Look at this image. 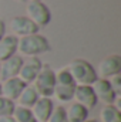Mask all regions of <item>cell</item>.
I'll use <instances>...</instances> for the list:
<instances>
[{
	"mask_svg": "<svg viewBox=\"0 0 121 122\" xmlns=\"http://www.w3.org/2000/svg\"><path fill=\"white\" fill-rule=\"evenodd\" d=\"M6 36V23L3 20H0V40Z\"/></svg>",
	"mask_w": 121,
	"mask_h": 122,
	"instance_id": "22",
	"label": "cell"
},
{
	"mask_svg": "<svg viewBox=\"0 0 121 122\" xmlns=\"http://www.w3.org/2000/svg\"><path fill=\"white\" fill-rule=\"evenodd\" d=\"M98 78L108 80L117 74H121V56L118 54H110L100 61L98 68L95 70Z\"/></svg>",
	"mask_w": 121,
	"mask_h": 122,
	"instance_id": "6",
	"label": "cell"
},
{
	"mask_svg": "<svg viewBox=\"0 0 121 122\" xmlns=\"http://www.w3.org/2000/svg\"><path fill=\"white\" fill-rule=\"evenodd\" d=\"M16 1H22L23 3V1H27V0H16Z\"/></svg>",
	"mask_w": 121,
	"mask_h": 122,
	"instance_id": "26",
	"label": "cell"
},
{
	"mask_svg": "<svg viewBox=\"0 0 121 122\" xmlns=\"http://www.w3.org/2000/svg\"><path fill=\"white\" fill-rule=\"evenodd\" d=\"M0 95H1V85H0Z\"/></svg>",
	"mask_w": 121,
	"mask_h": 122,
	"instance_id": "27",
	"label": "cell"
},
{
	"mask_svg": "<svg viewBox=\"0 0 121 122\" xmlns=\"http://www.w3.org/2000/svg\"><path fill=\"white\" fill-rule=\"evenodd\" d=\"M84 122H97V121H95V119H86Z\"/></svg>",
	"mask_w": 121,
	"mask_h": 122,
	"instance_id": "24",
	"label": "cell"
},
{
	"mask_svg": "<svg viewBox=\"0 0 121 122\" xmlns=\"http://www.w3.org/2000/svg\"><path fill=\"white\" fill-rule=\"evenodd\" d=\"M17 41L19 38L13 34H7L0 40V62L17 53Z\"/></svg>",
	"mask_w": 121,
	"mask_h": 122,
	"instance_id": "13",
	"label": "cell"
},
{
	"mask_svg": "<svg viewBox=\"0 0 121 122\" xmlns=\"http://www.w3.org/2000/svg\"><path fill=\"white\" fill-rule=\"evenodd\" d=\"M91 87H93V91L95 94L97 102H101L103 105H113L114 104L117 95L114 94L110 82H108V80L97 78Z\"/></svg>",
	"mask_w": 121,
	"mask_h": 122,
	"instance_id": "8",
	"label": "cell"
},
{
	"mask_svg": "<svg viewBox=\"0 0 121 122\" xmlns=\"http://www.w3.org/2000/svg\"><path fill=\"white\" fill-rule=\"evenodd\" d=\"M50 50H51V46H50L49 40L38 33L26 36V37H20L17 41V51L22 56L37 57L40 54L49 53Z\"/></svg>",
	"mask_w": 121,
	"mask_h": 122,
	"instance_id": "1",
	"label": "cell"
},
{
	"mask_svg": "<svg viewBox=\"0 0 121 122\" xmlns=\"http://www.w3.org/2000/svg\"><path fill=\"white\" fill-rule=\"evenodd\" d=\"M11 117L14 118L16 122H37L30 108H24V107H19V105L14 107Z\"/></svg>",
	"mask_w": 121,
	"mask_h": 122,
	"instance_id": "18",
	"label": "cell"
},
{
	"mask_svg": "<svg viewBox=\"0 0 121 122\" xmlns=\"http://www.w3.org/2000/svg\"><path fill=\"white\" fill-rule=\"evenodd\" d=\"M38 98H40V97H38L37 91L34 90V87L30 84V85H26V87H24V90L20 92V95H19V98H17L16 101H17L19 107L31 108V107L36 104V101H37Z\"/></svg>",
	"mask_w": 121,
	"mask_h": 122,
	"instance_id": "15",
	"label": "cell"
},
{
	"mask_svg": "<svg viewBox=\"0 0 121 122\" xmlns=\"http://www.w3.org/2000/svg\"><path fill=\"white\" fill-rule=\"evenodd\" d=\"M9 27H10L11 34L14 37H17V38L26 37V36H30V34H36L40 30L26 16H14V17H11L10 21H9Z\"/></svg>",
	"mask_w": 121,
	"mask_h": 122,
	"instance_id": "5",
	"label": "cell"
},
{
	"mask_svg": "<svg viewBox=\"0 0 121 122\" xmlns=\"http://www.w3.org/2000/svg\"><path fill=\"white\" fill-rule=\"evenodd\" d=\"M22 64H23V57L19 54H14L10 58L1 61L0 62V80L4 81V80L17 77Z\"/></svg>",
	"mask_w": 121,
	"mask_h": 122,
	"instance_id": "10",
	"label": "cell"
},
{
	"mask_svg": "<svg viewBox=\"0 0 121 122\" xmlns=\"http://www.w3.org/2000/svg\"><path fill=\"white\" fill-rule=\"evenodd\" d=\"M73 99H74V102L83 105L88 111H91L93 108H95L97 104H98L91 85H76Z\"/></svg>",
	"mask_w": 121,
	"mask_h": 122,
	"instance_id": "9",
	"label": "cell"
},
{
	"mask_svg": "<svg viewBox=\"0 0 121 122\" xmlns=\"http://www.w3.org/2000/svg\"><path fill=\"white\" fill-rule=\"evenodd\" d=\"M47 122H68L67 121V117H66V109L63 105H57L54 107L51 115L49 117Z\"/></svg>",
	"mask_w": 121,
	"mask_h": 122,
	"instance_id": "20",
	"label": "cell"
},
{
	"mask_svg": "<svg viewBox=\"0 0 121 122\" xmlns=\"http://www.w3.org/2000/svg\"><path fill=\"white\" fill-rule=\"evenodd\" d=\"M108 82H110L114 94L117 97H121V74H117V75L108 78Z\"/></svg>",
	"mask_w": 121,
	"mask_h": 122,
	"instance_id": "21",
	"label": "cell"
},
{
	"mask_svg": "<svg viewBox=\"0 0 121 122\" xmlns=\"http://www.w3.org/2000/svg\"><path fill=\"white\" fill-rule=\"evenodd\" d=\"M67 70L70 71L76 85H93L94 81L98 78L95 68L91 65V62L83 58H74L70 61Z\"/></svg>",
	"mask_w": 121,
	"mask_h": 122,
	"instance_id": "2",
	"label": "cell"
},
{
	"mask_svg": "<svg viewBox=\"0 0 121 122\" xmlns=\"http://www.w3.org/2000/svg\"><path fill=\"white\" fill-rule=\"evenodd\" d=\"M27 1H43V0H27Z\"/></svg>",
	"mask_w": 121,
	"mask_h": 122,
	"instance_id": "25",
	"label": "cell"
},
{
	"mask_svg": "<svg viewBox=\"0 0 121 122\" xmlns=\"http://www.w3.org/2000/svg\"><path fill=\"white\" fill-rule=\"evenodd\" d=\"M64 109H66V117H67L68 122H84L86 119H88L90 111L77 102H71Z\"/></svg>",
	"mask_w": 121,
	"mask_h": 122,
	"instance_id": "14",
	"label": "cell"
},
{
	"mask_svg": "<svg viewBox=\"0 0 121 122\" xmlns=\"http://www.w3.org/2000/svg\"><path fill=\"white\" fill-rule=\"evenodd\" d=\"M14 101H10L4 97L0 95V118L1 117H7V115H11L13 111H14Z\"/></svg>",
	"mask_w": 121,
	"mask_h": 122,
	"instance_id": "19",
	"label": "cell"
},
{
	"mask_svg": "<svg viewBox=\"0 0 121 122\" xmlns=\"http://www.w3.org/2000/svg\"><path fill=\"white\" fill-rule=\"evenodd\" d=\"M100 122H121V111L113 105H103L100 111Z\"/></svg>",
	"mask_w": 121,
	"mask_h": 122,
	"instance_id": "17",
	"label": "cell"
},
{
	"mask_svg": "<svg viewBox=\"0 0 121 122\" xmlns=\"http://www.w3.org/2000/svg\"><path fill=\"white\" fill-rule=\"evenodd\" d=\"M74 88L76 85H63V84H56L54 91H53V98L59 102H71L73 95H74Z\"/></svg>",
	"mask_w": 121,
	"mask_h": 122,
	"instance_id": "16",
	"label": "cell"
},
{
	"mask_svg": "<svg viewBox=\"0 0 121 122\" xmlns=\"http://www.w3.org/2000/svg\"><path fill=\"white\" fill-rule=\"evenodd\" d=\"M43 62L38 57H29L27 60H23V64L20 67V71H19V78L26 84V85H30L33 84V81L36 80L40 68H41Z\"/></svg>",
	"mask_w": 121,
	"mask_h": 122,
	"instance_id": "7",
	"label": "cell"
},
{
	"mask_svg": "<svg viewBox=\"0 0 121 122\" xmlns=\"http://www.w3.org/2000/svg\"><path fill=\"white\" fill-rule=\"evenodd\" d=\"M31 85L37 91L38 97L51 98L53 91H54V85H56V71L49 64H43Z\"/></svg>",
	"mask_w": 121,
	"mask_h": 122,
	"instance_id": "3",
	"label": "cell"
},
{
	"mask_svg": "<svg viewBox=\"0 0 121 122\" xmlns=\"http://www.w3.org/2000/svg\"><path fill=\"white\" fill-rule=\"evenodd\" d=\"M0 85H1V97H4V98H7L10 101H16L19 98L20 92L26 87V84L19 77L4 80V81L0 82Z\"/></svg>",
	"mask_w": 121,
	"mask_h": 122,
	"instance_id": "12",
	"label": "cell"
},
{
	"mask_svg": "<svg viewBox=\"0 0 121 122\" xmlns=\"http://www.w3.org/2000/svg\"><path fill=\"white\" fill-rule=\"evenodd\" d=\"M0 122H16V121H14V118L11 115H7V117H1Z\"/></svg>",
	"mask_w": 121,
	"mask_h": 122,
	"instance_id": "23",
	"label": "cell"
},
{
	"mask_svg": "<svg viewBox=\"0 0 121 122\" xmlns=\"http://www.w3.org/2000/svg\"><path fill=\"white\" fill-rule=\"evenodd\" d=\"M26 17H29L38 29H43L51 21V11L43 1H27Z\"/></svg>",
	"mask_w": 121,
	"mask_h": 122,
	"instance_id": "4",
	"label": "cell"
},
{
	"mask_svg": "<svg viewBox=\"0 0 121 122\" xmlns=\"http://www.w3.org/2000/svg\"><path fill=\"white\" fill-rule=\"evenodd\" d=\"M30 109L37 122H47L49 117L51 115V112L54 109L53 99L51 98H46V97H40Z\"/></svg>",
	"mask_w": 121,
	"mask_h": 122,
	"instance_id": "11",
	"label": "cell"
}]
</instances>
